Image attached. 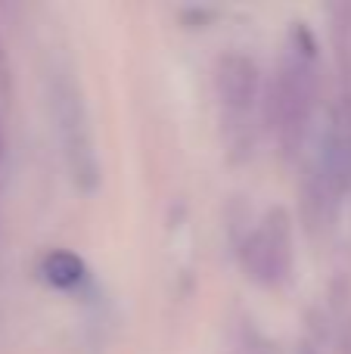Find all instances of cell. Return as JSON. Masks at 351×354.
Segmentation results:
<instances>
[]
</instances>
